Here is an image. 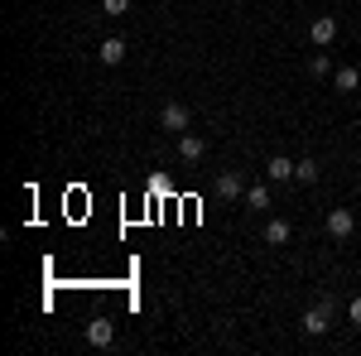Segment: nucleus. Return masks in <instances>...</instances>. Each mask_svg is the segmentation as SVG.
<instances>
[{"label": "nucleus", "mask_w": 361, "mask_h": 356, "mask_svg": "<svg viewBox=\"0 0 361 356\" xmlns=\"http://www.w3.org/2000/svg\"><path fill=\"white\" fill-rule=\"evenodd\" d=\"M328 328H333V299H318L304 313V332H308V337H323Z\"/></svg>", "instance_id": "nucleus-1"}, {"label": "nucleus", "mask_w": 361, "mask_h": 356, "mask_svg": "<svg viewBox=\"0 0 361 356\" xmlns=\"http://www.w3.org/2000/svg\"><path fill=\"white\" fill-rule=\"evenodd\" d=\"M159 125H164V130H173V135H183V130L193 125V116H188V106H183V102H169V106L159 111Z\"/></svg>", "instance_id": "nucleus-2"}, {"label": "nucleus", "mask_w": 361, "mask_h": 356, "mask_svg": "<svg viewBox=\"0 0 361 356\" xmlns=\"http://www.w3.org/2000/svg\"><path fill=\"white\" fill-rule=\"evenodd\" d=\"M352 231H357V217H352L347 207H333V212H328V236H337V241H347Z\"/></svg>", "instance_id": "nucleus-3"}, {"label": "nucleus", "mask_w": 361, "mask_h": 356, "mask_svg": "<svg viewBox=\"0 0 361 356\" xmlns=\"http://www.w3.org/2000/svg\"><path fill=\"white\" fill-rule=\"evenodd\" d=\"M308 39H313L318 49H328V44L337 39V20H333V15H318V20H313V29H308Z\"/></svg>", "instance_id": "nucleus-4"}, {"label": "nucleus", "mask_w": 361, "mask_h": 356, "mask_svg": "<svg viewBox=\"0 0 361 356\" xmlns=\"http://www.w3.org/2000/svg\"><path fill=\"white\" fill-rule=\"evenodd\" d=\"M87 342H92V347H111L116 342L111 318H92V323H87Z\"/></svg>", "instance_id": "nucleus-5"}, {"label": "nucleus", "mask_w": 361, "mask_h": 356, "mask_svg": "<svg viewBox=\"0 0 361 356\" xmlns=\"http://www.w3.org/2000/svg\"><path fill=\"white\" fill-rule=\"evenodd\" d=\"M202 149H207V145H202L193 130H183V135H178V159H183V164H197V159H202Z\"/></svg>", "instance_id": "nucleus-6"}, {"label": "nucleus", "mask_w": 361, "mask_h": 356, "mask_svg": "<svg viewBox=\"0 0 361 356\" xmlns=\"http://www.w3.org/2000/svg\"><path fill=\"white\" fill-rule=\"evenodd\" d=\"M265 178H270V183H289V178H294V159H289V154H275V159L265 164Z\"/></svg>", "instance_id": "nucleus-7"}, {"label": "nucleus", "mask_w": 361, "mask_h": 356, "mask_svg": "<svg viewBox=\"0 0 361 356\" xmlns=\"http://www.w3.org/2000/svg\"><path fill=\"white\" fill-rule=\"evenodd\" d=\"M217 197H222V202H236V197H246L241 178H236V173H217Z\"/></svg>", "instance_id": "nucleus-8"}, {"label": "nucleus", "mask_w": 361, "mask_h": 356, "mask_svg": "<svg viewBox=\"0 0 361 356\" xmlns=\"http://www.w3.org/2000/svg\"><path fill=\"white\" fill-rule=\"evenodd\" d=\"M102 63H106V68L126 63V39H102Z\"/></svg>", "instance_id": "nucleus-9"}, {"label": "nucleus", "mask_w": 361, "mask_h": 356, "mask_svg": "<svg viewBox=\"0 0 361 356\" xmlns=\"http://www.w3.org/2000/svg\"><path fill=\"white\" fill-rule=\"evenodd\" d=\"M289 236H294V231H289V221H284V217H275L270 226H265V246H284Z\"/></svg>", "instance_id": "nucleus-10"}, {"label": "nucleus", "mask_w": 361, "mask_h": 356, "mask_svg": "<svg viewBox=\"0 0 361 356\" xmlns=\"http://www.w3.org/2000/svg\"><path fill=\"white\" fill-rule=\"evenodd\" d=\"M246 207L265 212V207H270V183H250V188H246Z\"/></svg>", "instance_id": "nucleus-11"}, {"label": "nucleus", "mask_w": 361, "mask_h": 356, "mask_svg": "<svg viewBox=\"0 0 361 356\" xmlns=\"http://www.w3.org/2000/svg\"><path fill=\"white\" fill-rule=\"evenodd\" d=\"M333 87H337V92H357V87H361V73H357V68H337V73H333Z\"/></svg>", "instance_id": "nucleus-12"}, {"label": "nucleus", "mask_w": 361, "mask_h": 356, "mask_svg": "<svg viewBox=\"0 0 361 356\" xmlns=\"http://www.w3.org/2000/svg\"><path fill=\"white\" fill-rule=\"evenodd\" d=\"M294 183H318V164L313 159H299L294 164Z\"/></svg>", "instance_id": "nucleus-13"}, {"label": "nucleus", "mask_w": 361, "mask_h": 356, "mask_svg": "<svg viewBox=\"0 0 361 356\" xmlns=\"http://www.w3.org/2000/svg\"><path fill=\"white\" fill-rule=\"evenodd\" d=\"M308 73H313V78H328V73H333L328 54H313V58H308Z\"/></svg>", "instance_id": "nucleus-14"}, {"label": "nucleus", "mask_w": 361, "mask_h": 356, "mask_svg": "<svg viewBox=\"0 0 361 356\" xmlns=\"http://www.w3.org/2000/svg\"><path fill=\"white\" fill-rule=\"evenodd\" d=\"M102 10H106V15H126V10H130V0H102Z\"/></svg>", "instance_id": "nucleus-15"}, {"label": "nucleus", "mask_w": 361, "mask_h": 356, "mask_svg": "<svg viewBox=\"0 0 361 356\" xmlns=\"http://www.w3.org/2000/svg\"><path fill=\"white\" fill-rule=\"evenodd\" d=\"M352 323L361 328V299H352Z\"/></svg>", "instance_id": "nucleus-16"}]
</instances>
